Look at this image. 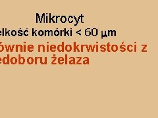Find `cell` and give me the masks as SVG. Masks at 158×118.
I'll list each match as a JSON object with an SVG mask.
<instances>
[{
  "label": "cell",
  "mask_w": 158,
  "mask_h": 118,
  "mask_svg": "<svg viewBox=\"0 0 158 118\" xmlns=\"http://www.w3.org/2000/svg\"><path fill=\"white\" fill-rule=\"evenodd\" d=\"M77 58L78 59V61L76 62V65H82V64L81 62V61L82 60V57H77Z\"/></svg>",
  "instance_id": "d6986e66"
},
{
  "label": "cell",
  "mask_w": 158,
  "mask_h": 118,
  "mask_svg": "<svg viewBox=\"0 0 158 118\" xmlns=\"http://www.w3.org/2000/svg\"><path fill=\"white\" fill-rule=\"evenodd\" d=\"M85 35L86 36H90L91 35V32L90 31H87V30H85Z\"/></svg>",
  "instance_id": "cb8c5ba5"
},
{
  "label": "cell",
  "mask_w": 158,
  "mask_h": 118,
  "mask_svg": "<svg viewBox=\"0 0 158 118\" xmlns=\"http://www.w3.org/2000/svg\"><path fill=\"white\" fill-rule=\"evenodd\" d=\"M68 21H69V23H72L73 21V17H71V16L69 17V18H68Z\"/></svg>",
  "instance_id": "44dd1931"
},
{
  "label": "cell",
  "mask_w": 158,
  "mask_h": 118,
  "mask_svg": "<svg viewBox=\"0 0 158 118\" xmlns=\"http://www.w3.org/2000/svg\"><path fill=\"white\" fill-rule=\"evenodd\" d=\"M103 33H104V36H106V37H107V32H106V31L103 32Z\"/></svg>",
  "instance_id": "ab89813d"
},
{
  "label": "cell",
  "mask_w": 158,
  "mask_h": 118,
  "mask_svg": "<svg viewBox=\"0 0 158 118\" xmlns=\"http://www.w3.org/2000/svg\"><path fill=\"white\" fill-rule=\"evenodd\" d=\"M49 51L52 53L56 52L57 51V47L56 45H51L49 46Z\"/></svg>",
  "instance_id": "5b68a950"
},
{
  "label": "cell",
  "mask_w": 158,
  "mask_h": 118,
  "mask_svg": "<svg viewBox=\"0 0 158 118\" xmlns=\"http://www.w3.org/2000/svg\"><path fill=\"white\" fill-rule=\"evenodd\" d=\"M41 47H42V51H43V52H45V51H46V48H45V46H44V45H41Z\"/></svg>",
  "instance_id": "d6a6232c"
},
{
  "label": "cell",
  "mask_w": 158,
  "mask_h": 118,
  "mask_svg": "<svg viewBox=\"0 0 158 118\" xmlns=\"http://www.w3.org/2000/svg\"><path fill=\"white\" fill-rule=\"evenodd\" d=\"M47 52H48V51H49V45L48 44H47V46H46V50Z\"/></svg>",
  "instance_id": "8d00e7d4"
},
{
  "label": "cell",
  "mask_w": 158,
  "mask_h": 118,
  "mask_svg": "<svg viewBox=\"0 0 158 118\" xmlns=\"http://www.w3.org/2000/svg\"><path fill=\"white\" fill-rule=\"evenodd\" d=\"M67 36H72V30H70L69 31L67 32Z\"/></svg>",
  "instance_id": "7402d4cb"
},
{
  "label": "cell",
  "mask_w": 158,
  "mask_h": 118,
  "mask_svg": "<svg viewBox=\"0 0 158 118\" xmlns=\"http://www.w3.org/2000/svg\"><path fill=\"white\" fill-rule=\"evenodd\" d=\"M84 47H86V49H87V51L89 53L90 52V49H89V47H88V45H84Z\"/></svg>",
  "instance_id": "1f68e13d"
},
{
  "label": "cell",
  "mask_w": 158,
  "mask_h": 118,
  "mask_svg": "<svg viewBox=\"0 0 158 118\" xmlns=\"http://www.w3.org/2000/svg\"><path fill=\"white\" fill-rule=\"evenodd\" d=\"M100 51L104 53L107 51V49H106V45H104V44H102V45H100Z\"/></svg>",
  "instance_id": "9c48e42d"
},
{
  "label": "cell",
  "mask_w": 158,
  "mask_h": 118,
  "mask_svg": "<svg viewBox=\"0 0 158 118\" xmlns=\"http://www.w3.org/2000/svg\"><path fill=\"white\" fill-rule=\"evenodd\" d=\"M3 62L5 64V65H9V55H7V57L3 58Z\"/></svg>",
  "instance_id": "52a82bcc"
},
{
  "label": "cell",
  "mask_w": 158,
  "mask_h": 118,
  "mask_svg": "<svg viewBox=\"0 0 158 118\" xmlns=\"http://www.w3.org/2000/svg\"><path fill=\"white\" fill-rule=\"evenodd\" d=\"M40 48H41V45H38V51H39V52H40V51H41Z\"/></svg>",
  "instance_id": "f35d334b"
},
{
  "label": "cell",
  "mask_w": 158,
  "mask_h": 118,
  "mask_svg": "<svg viewBox=\"0 0 158 118\" xmlns=\"http://www.w3.org/2000/svg\"><path fill=\"white\" fill-rule=\"evenodd\" d=\"M76 51H77V52H81L80 49H79V45H77L76 46Z\"/></svg>",
  "instance_id": "4dcf8cb0"
},
{
  "label": "cell",
  "mask_w": 158,
  "mask_h": 118,
  "mask_svg": "<svg viewBox=\"0 0 158 118\" xmlns=\"http://www.w3.org/2000/svg\"><path fill=\"white\" fill-rule=\"evenodd\" d=\"M39 34H40V36L43 35V32H42V31H40V32H39Z\"/></svg>",
  "instance_id": "b9f144b4"
},
{
  "label": "cell",
  "mask_w": 158,
  "mask_h": 118,
  "mask_svg": "<svg viewBox=\"0 0 158 118\" xmlns=\"http://www.w3.org/2000/svg\"><path fill=\"white\" fill-rule=\"evenodd\" d=\"M23 51H26V45H25L23 46Z\"/></svg>",
  "instance_id": "60d3db41"
},
{
  "label": "cell",
  "mask_w": 158,
  "mask_h": 118,
  "mask_svg": "<svg viewBox=\"0 0 158 118\" xmlns=\"http://www.w3.org/2000/svg\"><path fill=\"white\" fill-rule=\"evenodd\" d=\"M127 49H126V45H125V44H121V45H120V51L121 52H125L126 51Z\"/></svg>",
  "instance_id": "30bf717a"
},
{
  "label": "cell",
  "mask_w": 158,
  "mask_h": 118,
  "mask_svg": "<svg viewBox=\"0 0 158 118\" xmlns=\"http://www.w3.org/2000/svg\"><path fill=\"white\" fill-rule=\"evenodd\" d=\"M18 62V60L16 57H12L11 58V63L13 64V65H15Z\"/></svg>",
  "instance_id": "7c38bea8"
},
{
  "label": "cell",
  "mask_w": 158,
  "mask_h": 118,
  "mask_svg": "<svg viewBox=\"0 0 158 118\" xmlns=\"http://www.w3.org/2000/svg\"><path fill=\"white\" fill-rule=\"evenodd\" d=\"M95 48H96V45L94 44V45H92V49H90V51H91L92 52H94V51H95Z\"/></svg>",
  "instance_id": "83f0119b"
},
{
  "label": "cell",
  "mask_w": 158,
  "mask_h": 118,
  "mask_svg": "<svg viewBox=\"0 0 158 118\" xmlns=\"http://www.w3.org/2000/svg\"><path fill=\"white\" fill-rule=\"evenodd\" d=\"M73 50V47L71 45H67L65 47V51L69 53L71 52V51Z\"/></svg>",
  "instance_id": "ba28073f"
},
{
  "label": "cell",
  "mask_w": 158,
  "mask_h": 118,
  "mask_svg": "<svg viewBox=\"0 0 158 118\" xmlns=\"http://www.w3.org/2000/svg\"><path fill=\"white\" fill-rule=\"evenodd\" d=\"M54 35H55L56 36H59V35H60V33H59V32L58 30H56L55 32H54Z\"/></svg>",
  "instance_id": "484cf974"
},
{
  "label": "cell",
  "mask_w": 158,
  "mask_h": 118,
  "mask_svg": "<svg viewBox=\"0 0 158 118\" xmlns=\"http://www.w3.org/2000/svg\"><path fill=\"white\" fill-rule=\"evenodd\" d=\"M116 32L115 31H111V36H116Z\"/></svg>",
  "instance_id": "f1b7e54d"
},
{
  "label": "cell",
  "mask_w": 158,
  "mask_h": 118,
  "mask_svg": "<svg viewBox=\"0 0 158 118\" xmlns=\"http://www.w3.org/2000/svg\"><path fill=\"white\" fill-rule=\"evenodd\" d=\"M49 33L48 34V36H53V32L52 31H49Z\"/></svg>",
  "instance_id": "74e56055"
},
{
  "label": "cell",
  "mask_w": 158,
  "mask_h": 118,
  "mask_svg": "<svg viewBox=\"0 0 158 118\" xmlns=\"http://www.w3.org/2000/svg\"><path fill=\"white\" fill-rule=\"evenodd\" d=\"M103 37H104V33H103V32L102 31V39Z\"/></svg>",
  "instance_id": "ee69618b"
},
{
  "label": "cell",
  "mask_w": 158,
  "mask_h": 118,
  "mask_svg": "<svg viewBox=\"0 0 158 118\" xmlns=\"http://www.w3.org/2000/svg\"><path fill=\"white\" fill-rule=\"evenodd\" d=\"M91 35L93 36H96L98 35V30L96 28H93L91 32Z\"/></svg>",
  "instance_id": "8fae6325"
},
{
  "label": "cell",
  "mask_w": 158,
  "mask_h": 118,
  "mask_svg": "<svg viewBox=\"0 0 158 118\" xmlns=\"http://www.w3.org/2000/svg\"><path fill=\"white\" fill-rule=\"evenodd\" d=\"M83 61L82 62V65H90V59H89L88 57H86L85 58H83Z\"/></svg>",
  "instance_id": "3957f363"
},
{
  "label": "cell",
  "mask_w": 158,
  "mask_h": 118,
  "mask_svg": "<svg viewBox=\"0 0 158 118\" xmlns=\"http://www.w3.org/2000/svg\"><path fill=\"white\" fill-rule=\"evenodd\" d=\"M58 64L59 65H63V64H65V58L62 57H60L58 58Z\"/></svg>",
  "instance_id": "277c9868"
},
{
  "label": "cell",
  "mask_w": 158,
  "mask_h": 118,
  "mask_svg": "<svg viewBox=\"0 0 158 118\" xmlns=\"http://www.w3.org/2000/svg\"><path fill=\"white\" fill-rule=\"evenodd\" d=\"M57 50L58 51V52H63V50H62V46H61V44H59V45H58V46L57 47Z\"/></svg>",
  "instance_id": "ac0fdd59"
},
{
  "label": "cell",
  "mask_w": 158,
  "mask_h": 118,
  "mask_svg": "<svg viewBox=\"0 0 158 118\" xmlns=\"http://www.w3.org/2000/svg\"><path fill=\"white\" fill-rule=\"evenodd\" d=\"M76 46H77V43L75 41L74 42V52H76Z\"/></svg>",
  "instance_id": "f546056e"
},
{
  "label": "cell",
  "mask_w": 158,
  "mask_h": 118,
  "mask_svg": "<svg viewBox=\"0 0 158 118\" xmlns=\"http://www.w3.org/2000/svg\"><path fill=\"white\" fill-rule=\"evenodd\" d=\"M64 32H65V33H64V36H67V31H66V29L64 30Z\"/></svg>",
  "instance_id": "7bdbcfd3"
},
{
  "label": "cell",
  "mask_w": 158,
  "mask_h": 118,
  "mask_svg": "<svg viewBox=\"0 0 158 118\" xmlns=\"http://www.w3.org/2000/svg\"><path fill=\"white\" fill-rule=\"evenodd\" d=\"M4 50V47L3 45H0V51H3Z\"/></svg>",
  "instance_id": "d590c367"
},
{
  "label": "cell",
  "mask_w": 158,
  "mask_h": 118,
  "mask_svg": "<svg viewBox=\"0 0 158 118\" xmlns=\"http://www.w3.org/2000/svg\"><path fill=\"white\" fill-rule=\"evenodd\" d=\"M148 45H146V44H142V53H147V51L146 50V49Z\"/></svg>",
  "instance_id": "9a60e30c"
},
{
  "label": "cell",
  "mask_w": 158,
  "mask_h": 118,
  "mask_svg": "<svg viewBox=\"0 0 158 118\" xmlns=\"http://www.w3.org/2000/svg\"><path fill=\"white\" fill-rule=\"evenodd\" d=\"M18 63L19 65H24L25 63V58L24 57H21V55H19V58H18Z\"/></svg>",
  "instance_id": "6da1fadb"
},
{
  "label": "cell",
  "mask_w": 158,
  "mask_h": 118,
  "mask_svg": "<svg viewBox=\"0 0 158 118\" xmlns=\"http://www.w3.org/2000/svg\"><path fill=\"white\" fill-rule=\"evenodd\" d=\"M127 50L128 51V52H132L134 51V50H133V45H128L127 47Z\"/></svg>",
  "instance_id": "4fadbf2b"
},
{
  "label": "cell",
  "mask_w": 158,
  "mask_h": 118,
  "mask_svg": "<svg viewBox=\"0 0 158 118\" xmlns=\"http://www.w3.org/2000/svg\"><path fill=\"white\" fill-rule=\"evenodd\" d=\"M28 51L29 52H32L34 51V46L32 45H29L28 46Z\"/></svg>",
  "instance_id": "e0dca14e"
},
{
  "label": "cell",
  "mask_w": 158,
  "mask_h": 118,
  "mask_svg": "<svg viewBox=\"0 0 158 118\" xmlns=\"http://www.w3.org/2000/svg\"><path fill=\"white\" fill-rule=\"evenodd\" d=\"M118 50V47L117 45H113L111 46V51L112 52H117Z\"/></svg>",
  "instance_id": "8992f818"
},
{
  "label": "cell",
  "mask_w": 158,
  "mask_h": 118,
  "mask_svg": "<svg viewBox=\"0 0 158 118\" xmlns=\"http://www.w3.org/2000/svg\"><path fill=\"white\" fill-rule=\"evenodd\" d=\"M96 52L99 51V45H98V44H97V45H96Z\"/></svg>",
  "instance_id": "e575fe53"
},
{
  "label": "cell",
  "mask_w": 158,
  "mask_h": 118,
  "mask_svg": "<svg viewBox=\"0 0 158 118\" xmlns=\"http://www.w3.org/2000/svg\"><path fill=\"white\" fill-rule=\"evenodd\" d=\"M81 52H83L84 51V45H81Z\"/></svg>",
  "instance_id": "836d02e7"
},
{
  "label": "cell",
  "mask_w": 158,
  "mask_h": 118,
  "mask_svg": "<svg viewBox=\"0 0 158 118\" xmlns=\"http://www.w3.org/2000/svg\"><path fill=\"white\" fill-rule=\"evenodd\" d=\"M106 49H107V52H111V44L110 42H108L107 43V45H106Z\"/></svg>",
  "instance_id": "2e32d148"
},
{
  "label": "cell",
  "mask_w": 158,
  "mask_h": 118,
  "mask_svg": "<svg viewBox=\"0 0 158 118\" xmlns=\"http://www.w3.org/2000/svg\"><path fill=\"white\" fill-rule=\"evenodd\" d=\"M34 59L32 57H28L27 59V63L29 64V65H32V64L34 63Z\"/></svg>",
  "instance_id": "5bb4252c"
},
{
  "label": "cell",
  "mask_w": 158,
  "mask_h": 118,
  "mask_svg": "<svg viewBox=\"0 0 158 118\" xmlns=\"http://www.w3.org/2000/svg\"><path fill=\"white\" fill-rule=\"evenodd\" d=\"M61 22H62L63 23H65V22H66V21H67V18H66V17H65V16H63V17H61Z\"/></svg>",
  "instance_id": "ffe728a7"
},
{
  "label": "cell",
  "mask_w": 158,
  "mask_h": 118,
  "mask_svg": "<svg viewBox=\"0 0 158 118\" xmlns=\"http://www.w3.org/2000/svg\"><path fill=\"white\" fill-rule=\"evenodd\" d=\"M133 50H134L135 52L137 51V45H136V44H135V45H133Z\"/></svg>",
  "instance_id": "4316f807"
},
{
  "label": "cell",
  "mask_w": 158,
  "mask_h": 118,
  "mask_svg": "<svg viewBox=\"0 0 158 118\" xmlns=\"http://www.w3.org/2000/svg\"><path fill=\"white\" fill-rule=\"evenodd\" d=\"M57 59V58L56 57L55 58H54V59L53 60V61L52 62V65H57V63L56 62V60Z\"/></svg>",
  "instance_id": "d4e9b609"
},
{
  "label": "cell",
  "mask_w": 158,
  "mask_h": 118,
  "mask_svg": "<svg viewBox=\"0 0 158 118\" xmlns=\"http://www.w3.org/2000/svg\"><path fill=\"white\" fill-rule=\"evenodd\" d=\"M69 65H76V59L75 57H71L69 58V61L68 62Z\"/></svg>",
  "instance_id": "7a4b0ae2"
},
{
  "label": "cell",
  "mask_w": 158,
  "mask_h": 118,
  "mask_svg": "<svg viewBox=\"0 0 158 118\" xmlns=\"http://www.w3.org/2000/svg\"><path fill=\"white\" fill-rule=\"evenodd\" d=\"M65 65H67L68 64V55H65Z\"/></svg>",
  "instance_id": "603a6c76"
}]
</instances>
